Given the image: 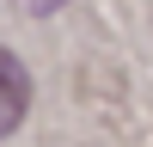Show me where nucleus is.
Segmentation results:
<instances>
[{
    "mask_svg": "<svg viewBox=\"0 0 153 147\" xmlns=\"http://www.w3.org/2000/svg\"><path fill=\"white\" fill-rule=\"evenodd\" d=\"M25 6H31V12H49V6H61V0H25Z\"/></svg>",
    "mask_w": 153,
    "mask_h": 147,
    "instance_id": "f03ea898",
    "label": "nucleus"
},
{
    "mask_svg": "<svg viewBox=\"0 0 153 147\" xmlns=\"http://www.w3.org/2000/svg\"><path fill=\"white\" fill-rule=\"evenodd\" d=\"M25 104H31V74H25V61L12 49H0V135L19 129Z\"/></svg>",
    "mask_w": 153,
    "mask_h": 147,
    "instance_id": "f257e3e1",
    "label": "nucleus"
}]
</instances>
